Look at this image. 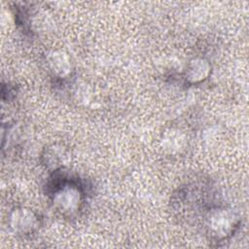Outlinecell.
Listing matches in <instances>:
<instances>
[{
    "label": "cell",
    "mask_w": 249,
    "mask_h": 249,
    "mask_svg": "<svg viewBox=\"0 0 249 249\" xmlns=\"http://www.w3.org/2000/svg\"><path fill=\"white\" fill-rule=\"evenodd\" d=\"M48 63L52 72L60 78H66L72 71L69 56L61 51H53L48 55Z\"/></svg>",
    "instance_id": "5"
},
{
    "label": "cell",
    "mask_w": 249,
    "mask_h": 249,
    "mask_svg": "<svg viewBox=\"0 0 249 249\" xmlns=\"http://www.w3.org/2000/svg\"><path fill=\"white\" fill-rule=\"evenodd\" d=\"M10 226L18 234H29L39 226L37 215L30 209L20 207L15 209L10 216Z\"/></svg>",
    "instance_id": "3"
},
{
    "label": "cell",
    "mask_w": 249,
    "mask_h": 249,
    "mask_svg": "<svg viewBox=\"0 0 249 249\" xmlns=\"http://www.w3.org/2000/svg\"><path fill=\"white\" fill-rule=\"evenodd\" d=\"M83 194L75 184L64 183L54 190L53 201L54 206L64 215L75 214L82 205Z\"/></svg>",
    "instance_id": "2"
},
{
    "label": "cell",
    "mask_w": 249,
    "mask_h": 249,
    "mask_svg": "<svg viewBox=\"0 0 249 249\" xmlns=\"http://www.w3.org/2000/svg\"><path fill=\"white\" fill-rule=\"evenodd\" d=\"M239 219L235 213L227 208H215L209 212L207 217V228L212 237L224 240L234 231L238 226Z\"/></svg>",
    "instance_id": "1"
},
{
    "label": "cell",
    "mask_w": 249,
    "mask_h": 249,
    "mask_svg": "<svg viewBox=\"0 0 249 249\" xmlns=\"http://www.w3.org/2000/svg\"><path fill=\"white\" fill-rule=\"evenodd\" d=\"M211 72L210 63L200 57L194 58L190 61L185 72L186 81L192 85L199 84L206 80Z\"/></svg>",
    "instance_id": "4"
}]
</instances>
